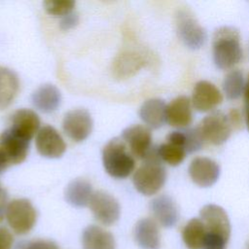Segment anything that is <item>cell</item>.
<instances>
[{
  "mask_svg": "<svg viewBox=\"0 0 249 249\" xmlns=\"http://www.w3.org/2000/svg\"><path fill=\"white\" fill-rule=\"evenodd\" d=\"M206 234L202 249H226L231 235V224L227 212L219 205H204L199 212Z\"/></svg>",
  "mask_w": 249,
  "mask_h": 249,
  "instance_id": "cell-1",
  "label": "cell"
},
{
  "mask_svg": "<svg viewBox=\"0 0 249 249\" xmlns=\"http://www.w3.org/2000/svg\"><path fill=\"white\" fill-rule=\"evenodd\" d=\"M213 60L220 69H231L240 62L242 48L240 34L231 26H222L213 35L212 42Z\"/></svg>",
  "mask_w": 249,
  "mask_h": 249,
  "instance_id": "cell-2",
  "label": "cell"
},
{
  "mask_svg": "<svg viewBox=\"0 0 249 249\" xmlns=\"http://www.w3.org/2000/svg\"><path fill=\"white\" fill-rule=\"evenodd\" d=\"M165 180L166 171L158 154V147H153L144 162L134 172L133 185L140 194L153 196L163 187Z\"/></svg>",
  "mask_w": 249,
  "mask_h": 249,
  "instance_id": "cell-3",
  "label": "cell"
},
{
  "mask_svg": "<svg viewBox=\"0 0 249 249\" xmlns=\"http://www.w3.org/2000/svg\"><path fill=\"white\" fill-rule=\"evenodd\" d=\"M122 138L110 140L103 149L102 161L105 170L114 178H125L132 173L135 160Z\"/></svg>",
  "mask_w": 249,
  "mask_h": 249,
  "instance_id": "cell-4",
  "label": "cell"
},
{
  "mask_svg": "<svg viewBox=\"0 0 249 249\" xmlns=\"http://www.w3.org/2000/svg\"><path fill=\"white\" fill-rule=\"evenodd\" d=\"M5 219L15 233L23 235L34 228L37 221V211L28 199L17 198L8 203Z\"/></svg>",
  "mask_w": 249,
  "mask_h": 249,
  "instance_id": "cell-5",
  "label": "cell"
},
{
  "mask_svg": "<svg viewBox=\"0 0 249 249\" xmlns=\"http://www.w3.org/2000/svg\"><path fill=\"white\" fill-rule=\"evenodd\" d=\"M175 25L178 37L189 49L198 50L205 44L206 31L190 10L181 9L177 12Z\"/></svg>",
  "mask_w": 249,
  "mask_h": 249,
  "instance_id": "cell-6",
  "label": "cell"
},
{
  "mask_svg": "<svg viewBox=\"0 0 249 249\" xmlns=\"http://www.w3.org/2000/svg\"><path fill=\"white\" fill-rule=\"evenodd\" d=\"M198 128L204 141L218 146L230 138L233 125L227 114L213 111L201 121Z\"/></svg>",
  "mask_w": 249,
  "mask_h": 249,
  "instance_id": "cell-7",
  "label": "cell"
},
{
  "mask_svg": "<svg viewBox=\"0 0 249 249\" xmlns=\"http://www.w3.org/2000/svg\"><path fill=\"white\" fill-rule=\"evenodd\" d=\"M89 205L93 217L101 225L111 226L120 218V204L118 200L108 193L103 191L93 193Z\"/></svg>",
  "mask_w": 249,
  "mask_h": 249,
  "instance_id": "cell-8",
  "label": "cell"
},
{
  "mask_svg": "<svg viewBox=\"0 0 249 249\" xmlns=\"http://www.w3.org/2000/svg\"><path fill=\"white\" fill-rule=\"evenodd\" d=\"M65 134L76 142L85 140L92 129V120L85 109H75L65 114L62 122Z\"/></svg>",
  "mask_w": 249,
  "mask_h": 249,
  "instance_id": "cell-9",
  "label": "cell"
},
{
  "mask_svg": "<svg viewBox=\"0 0 249 249\" xmlns=\"http://www.w3.org/2000/svg\"><path fill=\"white\" fill-rule=\"evenodd\" d=\"M122 139L132 156L144 160L152 150V134L147 126L135 124L128 126L122 133Z\"/></svg>",
  "mask_w": 249,
  "mask_h": 249,
  "instance_id": "cell-10",
  "label": "cell"
},
{
  "mask_svg": "<svg viewBox=\"0 0 249 249\" xmlns=\"http://www.w3.org/2000/svg\"><path fill=\"white\" fill-rule=\"evenodd\" d=\"M29 142V140L8 128L0 134V151L10 165L18 164L27 157Z\"/></svg>",
  "mask_w": 249,
  "mask_h": 249,
  "instance_id": "cell-11",
  "label": "cell"
},
{
  "mask_svg": "<svg viewBox=\"0 0 249 249\" xmlns=\"http://www.w3.org/2000/svg\"><path fill=\"white\" fill-rule=\"evenodd\" d=\"M188 171L192 181L202 188L211 187L218 181L220 176L219 164L205 157L195 158L191 161Z\"/></svg>",
  "mask_w": 249,
  "mask_h": 249,
  "instance_id": "cell-12",
  "label": "cell"
},
{
  "mask_svg": "<svg viewBox=\"0 0 249 249\" xmlns=\"http://www.w3.org/2000/svg\"><path fill=\"white\" fill-rule=\"evenodd\" d=\"M191 101L196 111L209 112L222 103L223 95L214 84L208 81H199L195 85Z\"/></svg>",
  "mask_w": 249,
  "mask_h": 249,
  "instance_id": "cell-13",
  "label": "cell"
},
{
  "mask_svg": "<svg viewBox=\"0 0 249 249\" xmlns=\"http://www.w3.org/2000/svg\"><path fill=\"white\" fill-rule=\"evenodd\" d=\"M36 148L41 156L55 159L64 154L66 144L55 128L45 125L37 132Z\"/></svg>",
  "mask_w": 249,
  "mask_h": 249,
  "instance_id": "cell-14",
  "label": "cell"
},
{
  "mask_svg": "<svg viewBox=\"0 0 249 249\" xmlns=\"http://www.w3.org/2000/svg\"><path fill=\"white\" fill-rule=\"evenodd\" d=\"M150 208L155 221L164 228L173 227L179 219L177 204L167 195L155 197L150 203Z\"/></svg>",
  "mask_w": 249,
  "mask_h": 249,
  "instance_id": "cell-15",
  "label": "cell"
},
{
  "mask_svg": "<svg viewBox=\"0 0 249 249\" xmlns=\"http://www.w3.org/2000/svg\"><path fill=\"white\" fill-rule=\"evenodd\" d=\"M192 101L186 95L174 98L166 105V122L174 127H186L193 122Z\"/></svg>",
  "mask_w": 249,
  "mask_h": 249,
  "instance_id": "cell-16",
  "label": "cell"
},
{
  "mask_svg": "<svg viewBox=\"0 0 249 249\" xmlns=\"http://www.w3.org/2000/svg\"><path fill=\"white\" fill-rule=\"evenodd\" d=\"M136 244L142 249H160V233L158 223L151 218L139 220L133 230Z\"/></svg>",
  "mask_w": 249,
  "mask_h": 249,
  "instance_id": "cell-17",
  "label": "cell"
},
{
  "mask_svg": "<svg viewBox=\"0 0 249 249\" xmlns=\"http://www.w3.org/2000/svg\"><path fill=\"white\" fill-rule=\"evenodd\" d=\"M81 243L83 249H116L114 235L95 225H90L84 230Z\"/></svg>",
  "mask_w": 249,
  "mask_h": 249,
  "instance_id": "cell-18",
  "label": "cell"
},
{
  "mask_svg": "<svg viewBox=\"0 0 249 249\" xmlns=\"http://www.w3.org/2000/svg\"><path fill=\"white\" fill-rule=\"evenodd\" d=\"M40 126L38 115L29 109H19L12 116V126L10 127L18 135L31 140Z\"/></svg>",
  "mask_w": 249,
  "mask_h": 249,
  "instance_id": "cell-19",
  "label": "cell"
},
{
  "mask_svg": "<svg viewBox=\"0 0 249 249\" xmlns=\"http://www.w3.org/2000/svg\"><path fill=\"white\" fill-rule=\"evenodd\" d=\"M141 120L151 128H160L166 122V104L162 99L146 100L139 110Z\"/></svg>",
  "mask_w": 249,
  "mask_h": 249,
  "instance_id": "cell-20",
  "label": "cell"
},
{
  "mask_svg": "<svg viewBox=\"0 0 249 249\" xmlns=\"http://www.w3.org/2000/svg\"><path fill=\"white\" fill-rule=\"evenodd\" d=\"M61 102V94L53 85H43L32 94L33 105L43 113L55 111Z\"/></svg>",
  "mask_w": 249,
  "mask_h": 249,
  "instance_id": "cell-21",
  "label": "cell"
},
{
  "mask_svg": "<svg viewBox=\"0 0 249 249\" xmlns=\"http://www.w3.org/2000/svg\"><path fill=\"white\" fill-rule=\"evenodd\" d=\"M92 195L91 185L84 179H76L70 182L65 190V199L74 207L89 205Z\"/></svg>",
  "mask_w": 249,
  "mask_h": 249,
  "instance_id": "cell-22",
  "label": "cell"
},
{
  "mask_svg": "<svg viewBox=\"0 0 249 249\" xmlns=\"http://www.w3.org/2000/svg\"><path fill=\"white\" fill-rule=\"evenodd\" d=\"M19 89L18 75L11 69L0 66V110L8 107Z\"/></svg>",
  "mask_w": 249,
  "mask_h": 249,
  "instance_id": "cell-23",
  "label": "cell"
},
{
  "mask_svg": "<svg viewBox=\"0 0 249 249\" xmlns=\"http://www.w3.org/2000/svg\"><path fill=\"white\" fill-rule=\"evenodd\" d=\"M205 227L199 218L191 219L182 229V239L188 249H202Z\"/></svg>",
  "mask_w": 249,
  "mask_h": 249,
  "instance_id": "cell-24",
  "label": "cell"
},
{
  "mask_svg": "<svg viewBox=\"0 0 249 249\" xmlns=\"http://www.w3.org/2000/svg\"><path fill=\"white\" fill-rule=\"evenodd\" d=\"M245 81L241 71L234 69L230 71L223 82V90L228 99L234 100L244 92Z\"/></svg>",
  "mask_w": 249,
  "mask_h": 249,
  "instance_id": "cell-25",
  "label": "cell"
},
{
  "mask_svg": "<svg viewBox=\"0 0 249 249\" xmlns=\"http://www.w3.org/2000/svg\"><path fill=\"white\" fill-rule=\"evenodd\" d=\"M143 64V58L134 53H125L118 57L115 61V72L120 77L129 76L131 73L138 70Z\"/></svg>",
  "mask_w": 249,
  "mask_h": 249,
  "instance_id": "cell-26",
  "label": "cell"
},
{
  "mask_svg": "<svg viewBox=\"0 0 249 249\" xmlns=\"http://www.w3.org/2000/svg\"><path fill=\"white\" fill-rule=\"evenodd\" d=\"M186 149L182 146L165 142L158 147V154L161 160L169 165L176 166L180 164L186 157Z\"/></svg>",
  "mask_w": 249,
  "mask_h": 249,
  "instance_id": "cell-27",
  "label": "cell"
},
{
  "mask_svg": "<svg viewBox=\"0 0 249 249\" xmlns=\"http://www.w3.org/2000/svg\"><path fill=\"white\" fill-rule=\"evenodd\" d=\"M46 11L53 16H66L72 13L75 2L70 0H56V1H46L44 3Z\"/></svg>",
  "mask_w": 249,
  "mask_h": 249,
  "instance_id": "cell-28",
  "label": "cell"
},
{
  "mask_svg": "<svg viewBox=\"0 0 249 249\" xmlns=\"http://www.w3.org/2000/svg\"><path fill=\"white\" fill-rule=\"evenodd\" d=\"M186 135V152L194 153L201 149L204 143V139L199 131L198 126L194 128L184 129Z\"/></svg>",
  "mask_w": 249,
  "mask_h": 249,
  "instance_id": "cell-29",
  "label": "cell"
},
{
  "mask_svg": "<svg viewBox=\"0 0 249 249\" xmlns=\"http://www.w3.org/2000/svg\"><path fill=\"white\" fill-rule=\"evenodd\" d=\"M20 249H59V247L53 240L36 239L21 244Z\"/></svg>",
  "mask_w": 249,
  "mask_h": 249,
  "instance_id": "cell-30",
  "label": "cell"
},
{
  "mask_svg": "<svg viewBox=\"0 0 249 249\" xmlns=\"http://www.w3.org/2000/svg\"><path fill=\"white\" fill-rule=\"evenodd\" d=\"M14 243V237L12 232L0 226V249H12Z\"/></svg>",
  "mask_w": 249,
  "mask_h": 249,
  "instance_id": "cell-31",
  "label": "cell"
},
{
  "mask_svg": "<svg viewBox=\"0 0 249 249\" xmlns=\"http://www.w3.org/2000/svg\"><path fill=\"white\" fill-rule=\"evenodd\" d=\"M79 21V17L77 14H73V13H70L66 16H64L62 18H61V21H60V27L61 29L63 30H68V29H71L73 28L74 26L77 25Z\"/></svg>",
  "mask_w": 249,
  "mask_h": 249,
  "instance_id": "cell-32",
  "label": "cell"
},
{
  "mask_svg": "<svg viewBox=\"0 0 249 249\" xmlns=\"http://www.w3.org/2000/svg\"><path fill=\"white\" fill-rule=\"evenodd\" d=\"M244 119L247 129L249 130V75L245 82V89H244Z\"/></svg>",
  "mask_w": 249,
  "mask_h": 249,
  "instance_id": "cell-33",
  "label": "cell"
},
{
  "mask_svg": "<svg viewBox=\"0 0 249 249\" xmlns=\"http://www.w3.org/2000/svg\"><path fill=\"white\" fill-rule=\"evenodd\" d=\"M8 195L5 189L2 188L0 185V223L4 220L5 218V213H6V208L8 205Z\"/></svg>",
  "mask_w": 249,
  "mask_h": 249,
  "instance_id": "cell-34",
  "label": "cell"
},
{
  "mask_svg": "<svg viewBox=\"0 0 249 249\" xmlns=\"http://www.w3.org/2000/svg\"><path fill=\"white\" fill-rule=\"evenodd\" d=\"M229 118L233 125L234 126H239L240 125V123H241V116H240V113L236 110V109H232L230 111L229 113Z\"/></svg>",
  "mask_w": 249,
  "mask_h": 249,
  "instance_id": "cell-35",
  "label": "cell"
},
{
  "mask_svg": "<svg viewBox=\"0 0 249 249\" xmlns=\"http://www.w3.org/2000/svg\"><path fill=\"white\" fill-rule=\"evenodd\" d=\"M9 166H10V164H9L7 159L5 158L3 153L0 151V174L3 173Z\"/></svg>",
  "mask_w": 249,
  "mask_h": 249,
  "instance_id": "cell-36",
  "label": "cell"
},
{
  "mask_svg": "<svg viewBox=\"0 0 249 249\" xmlns=\"http://www.w3.org/2000/svg\"><path fill=\"white\" fill-rule=\"evenodd\" d=\"M248 249H249V246H248Z\"/></svg>",
  "mask_w": 249,
  "mask_h": 249,
  "instance_id": "cell-37",
  "label": "cell"
}]
</instances>
